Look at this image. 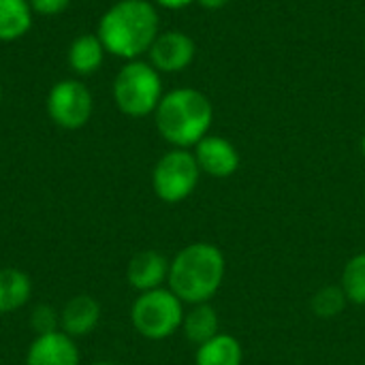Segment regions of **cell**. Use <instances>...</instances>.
<instances>
[{"mask_svg":"<svg viewBox=\"0 0 365 365\" xmlns=\"http://www.w3.org/2000/svg\"><path fill=\"white\" fill-rule=\"evenodd\" d=\"M160 34V19L150 0H118L111 4L96 28L107 53L126 62L148 53Z\"/></svg>","mask_w":365,"mask_h":365,"instance_id":"1","label":"cell"},{"mask_svg":"<svg viewBox=\"0 0 365 365\" xmlns=\"http://www.w3.org/2000/svg\"><path fill=\"white\" fill-rule=\"evenodd\" d=\"M227 261L218 246L195 242L184 246L169 263V289L188 306L210 304L222 287Z\"/></svg>","mask_w":365,"mask_h":365,"instance_id":"2","label":"cell"},{"mask_svg":"<svg viewBox=\"0 0 365 365\" xmlns=\"http://www.w3.org/2000/svg\"><path fill=\"white\" fill-rule=\"evenodd\" d=\"M214 120V107L210 98L195 88H178L163 94L154 122L160 137L173 148H195L205 135H210Z\"/></svg>","mask_w":365,"mask_h":365,"instance_id":"3","label":"cell"},{"mask_svg":"<svg viewBox=\"0 0 365 365\" xmlns=\"http://www.w3.org/2000/svg\"><path fill=\"white\" fill-rule=\"evenodd\" d=\"M113 103L128 118H145L163 98L160 73L143 60L126 62L113 79Z\"/></svg>","mask_w":365,"mask_h":365,"instance_id":"4","label":"cell"},{"mask_svg":"<svg viewBox=\"0 0 365 365\" xmlns=\"http://www.w3.org/2000/svg\"><path fill=\"white\" fill-rule=\"evenodd\" d=\"M184 302L171 289H154L139 293L130 308V323L139 336L148 340H167L184 323Z\"/></svg>","mask_w":365,"mask_h":365,"instance_id":"5","label":"cell"},{"mask_svg":"<svg viewBox=\"0 0 365 365\" xmlns=\"http://www.w3.org/2000/svg\"><path fill=\"white\" fill-rule=\"evenodd\" d=\"M201 178V169L190 150L173 148L158 158L152 171V188L165 203H182L188 199Z\"/></svg>","mask_w":365,"mask_h":365,"instance_id":"6","label":"cell"},{"mask_svg":"<svg viewBox=\"0 0 365 365\" xmlns=\"http://www.w3.org/2000/svg\"><path fill=\"white\" fill-rule=\"evenodd\" d=\"M45 107L53 124L64 130H77L90 122L94 101L88 86L79 79H60L51 86Z\"/></svg>","mask_w":365,"mask_h":365,"instance_id":"7","label":"cell"},{"mask_svg":"<svg viewBox=\"0 0 365 365\" xmlns=\"http://www.w3.org/2000/svg\"><path fill=\"white\" fill-rule=\"evenodd\" d=\"M148 53H150V64L158 73H180L192 64L197 45L186 32L167 30L156 36Z\"/></svg>","mask_w":365,"mask_h":365,"instance_id":"8","label":"cell"},{"mask_svg":"<svg viewBox=\"0 0 365 365\" xmlns=\"http://www.w3.org/2000/svg\"><path fill=\"white\" fill-rule=\"evenodd\" d=\"M195 158L201 173L212 178H229L240 169V152L235 145L220 135H205L195 145Z\"/></svg>","mask_w":365,"mask_h":365,"instance_id":"9","label":"cell"},{"mask_svg":"<svg viewBox=\"0 0 365 365\" xmlns=\"http://www.w3.org/2000/svg\"><path fill=\"white\" fill-rule=\"evenodd\" d=\"M26 365H79L75 338L64 331L36 336L26 353Z\"/></svg>","mask_w":365,"mask_h":365,"instance_id":"10","label":"cell"},{"mask_svg":"<svg viewBox=\"0 0 365 365\" xmlns=\"http://www.w3.org/2000/svg\"><path fill=\"white\" fill-rule=\"evenodd\" d=\"M169 263L171 261L165 255L156 250H143L130 259L126 267V280L139 293L160 289L169 278Z\"/></svg>","mask_w":365,"mask_h":365,"instance_id":"11","label":"cell"},{"mask_svg":"<svg viewBox=\"0 0 365 365\" xmlns=\"http://www.w3.org/2000/svg\"><path fill=\"white\" fill-rule=\"evenodd\" d=\"M101 323V304L90 295H75L60 310V331L71 338L90 336Z\"/></svg>","mask_w":365,"mask_h":365,"instance_id":"12","label":"cell"},{"mask_svg":"<svg viewBox=\"0 0 365 365\" xmlns=\"http://www.w3.org/2000/svg\"><path fill=\"white\" fill-rule=\"evenodd\" d=\"M244 349L237 338L229 334H218L212 340L197 346L195 365H242Z\"/></svg>","mask_w":365,"mask_h":365,"instance_id":"13","label":"cell"},{"mask_svg":"<svg viewBox=\"0 0 365 365\" xmlns=\"http://www.w3.org/2000/svg\"><path fill=\"white\" fill-rule=\"evenodd\" d=\"M105 53L107 51H105V47L96 34H79L71 43L66 58H68V66L73 68V73L86 77V75H92L101 68Z\"/></svg>","mask_w":365,"mask_h":365,"instance_id":"14","label":"cell"},{"mask_svg":"<svg viewBox=\"0 0 365 365\" xmlns=\"http://www.w3.org/2000/svg\"><path fill=\"white\" fill-rule=\"evenodd\" d=\"M30 295L32 280L26 272L15 267L0 269V314H9L24 308Z\"/></svg>","mask_w":365,"mask_h":365,"instance_id":"15","label":"cell"},{"mask_svg":"<svg viewBox=\"0 0 365 365\" xmlns=\"http://www.w3.org/2000/svg\"><path fill=\"white\" fill-rule=\"evenodd\" d=\"M218 329H220V321H218L216 310L210 304L190 306V310L184 314L182 331H184L186 340L197 344V346H201L203 342L218 336L220 334Z\"/></svg>","mask_w":365,"mask_h":365,"instance_id":"16","label":"cell"},{"mask_svg":"<svg viewBox=\"0 0 365 365\" xmlns=\"http://www.w3.org/2000/svg\"><path fill=\"white\" fill-rule=\"evenodd\" d=\"M32 28V9L28 0H0V41L11 43Z\"/></svg>","mask_w":365,"mask_h":365,"instance_id":"17","label":"cell"},{"mask_svg":"<svg viewBox=\"0 0 365 365\" xmlns=\"http://www.w3.org/2000/svg\"><path fill=\"white\" fill-rule=\"evenodd\" d=\"M340 287L349 297V304L365 306V252L346 261L340 278Z\"/></svg>","mask_w":365,"mask_h":365,"instance_id":"18","label":"cell"},{"mask_svg":"<svg viewBox=\"0 0 365 365\" xmlns=\"http://www.w3.org/2000/svg\"><path fill=\"white\" fill-rule=\"evenodd\" d=\"M349 304V297L346 293L342 291V287H323L314 293L312 297V312L319 317V319H336L344 312Z\"/></svg>","mask_w":365,"mask_h":365,"instance_id":"19","label":"cell"},{"mask_svg":"<svg viewBox=\"0 0 365 365\" xmlns=\"http://www.w3.org/2000/svg\"><path fill=\"white\" fill-rule=\"evenodd\" d=\"M30 327L36 331V336H45L51 331H60V312L51 306H36L30 314Z\"/></svg>","mask_w":365,"mask_h":365,"instance_id":"20","label":"cell"},{"mask_svg":"<svg viewBox=\"0 0 365 365\" xmlns=\"http://www.w3.org/2000/svg\"><path fill=\"white\" fill-rule=\"evenodd\" d=\"M32 13L36 15H45V17H56L62 11L68 9L71 0H28Z\"/></svg>","mask_w":365,"mask_h":365,"instance_id":"21","label":"cell"},{"mask_svg":"<svg viewBox=\"0 0 365 365\" xmlns=\"http://www.w3.org/2000/svg\"><path fill=\"white\" fill-rule=\"evenodd\" d=\"M192 2H197V0H154V4H160L165 9H184Z\"/></svg>","mask_w":365,"mask_h":365,"instance_id":"22","label":"cell"},{"mask_svg":"<svg viewBox=\"0 0 365 365\" xmlns=\"http://www.w3.org/2000/svg\"><path fill=\"white\" fill-rule=\"evenodd\" d=\"M203 9H210V11H216V9H222L229 4V0H197Z\"/></svg>","mask_w":365,"mask_h":365,"instance_id":"23","label":"cell"},{"mask_svg":"<svg viewBox=\"0 0 365 365\" xmlns=\"http://www.w3.org/2000/svg\"><path fill=\"white\" fill-rule=\"evenodd\" d=\"M92 365H118V364H113V361H98V364H92Z\"/></svg>","mask_w":365,"mask_h":365,"instance_id":"24","label":"cell"},{"mask_svg":"<svg viewBox=\"0 0 365 365\" xmlns=\"http://www.w3.org/2000/svg\"><path fill=\"white\" fill-rule=\"evenodd\" d=\"M361 154H364V158H365V137L361 139Z\"/></svg>","mask_w":365,"mask_h":365,"instance_id":"25","label":"cell"},{"mask_svg":"<svg viewBox=\"0 0 365 365\" xmlns=\"http://www.w3.org/2000/svg\"><path fill=\"white\" fill-rule=\"evenodd\" d=\"M0 101H2V86H0Z\"/></svg>","mask_w":365,"mask_h":365,"instance_id":"26","label":"cell"}]
</instances>
